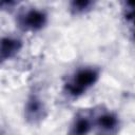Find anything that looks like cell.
<instances>
[{
  "label": "cell",
  "mask_w": 135,
  "mask_h": 135,
  "mask_svg": "<svg viewBox=\"0 0 135 135\" xmlns=\"http://www.w3.org/2000/svg\"><path fill=\"white\" fill-rule=\"evenodd\" d=\"M47 22V15L45 12L37 8H31L18 16V24L25 31H40Z\"/></svg>",
  "instance_id": "obj_3"
},
{
  "label": "cell",
  "mask_w": 135,
  "mask_h": 135,
  "mask_svg": "<svg viewBox=\"0 0 135 135\" xmlns=\"http://www.w3.org/2000/svg\"><path fill=\"white\" fill-rule=\"evenodd\" d=\"M47 116V110L43 100L37 95H31L24 104V119L30 124H39Z\"/></svg>",
  "instance_id": "obj_2"
},
{
  "label": "cell",
  "mask_w": 135,
  "mask_h": 135,
  "mask_svg": "<svg viewBox=\"0 0 135 135\" xmlns=\"http://www.w3.org/2000/svg\"><path fill=\"white\" fill-rule=\"evenodd\" d=\"M133 16H134V9H133V3L128 2L127 6L123 9V17L127 20V22H130L133 24Z\"/></svg>",
  "instance_id": "obj_7"
},
{
  "label": "cell",
  "mask_w": 135,
  "mask_h": 135,
  "mask_svg": "<svg viewBox=\"0 0 135 135\" xmlns=\"http://www.w3.org/2000/svg\"><path fill=\"white\" fill-rule=\"evenodd\" d=\"M99 70L95 68H83L74 73V75L64 84L65 92L73 96L78 97L84 94L92 88L99 79Z\"/></svg>",
  "instance_id": "obj_1"
},
{
  "label": "cell",
  "mask_w": 135,
  "mask_h": 135,
  "mask_svg": "<svg viewBox=\"0 0 135 135\" xmlns=\"http://www.w3.org/2000/svg\"><path fill=\"white\" fill-rule=\"evenodd\" d=\"M15 5H17V2L15 1H0L1 11H11L14 8Z\"/></svg>",
  "instance_id": "obj_8"
},
{
  "label": "cell",
  "mask_w": 135,
  "mask_h": 135,
  "mask_svg": "<svg viewBox=\"0 0 135 135\" xmlns=\"http://www.w3.org/2000/svg\"><path fill=\"white\" fill-rule=\"evenodd\" d=\"M98 135H115L118 132L119 119L113 112H102L96 118Z\"/></svg>",
  "instance_id": "obj_4"
},
{
  "label": "cell",
  "mask_w": 135,
  "mask_h": 135,
  "mask_svg": "<svg viewBox=\"0 0 135 135\" xmlns=\"http://www.w3.org/2000/svg\"><path fill=\"white\" fill-rule=\"evenodd\" d=\"M22 49V41L19 38L5 36L0 38V63L15 57Z\"/></svg>",
  "instance_id": "obj_5"
},
{
  "label": "cell",
  "mask_w": 135,
  "mask_h": 135,
  "mask_svg": "<svg viewBox=\"0 0 135 135\" xmlns=\"http://www.w3.org/2000/svg\"><path fill=\"white\" fill-rule=\"evenodd\" d=\"M94 2L90 0H74L70 3V11L73 15H82L91 11Z\"/></svg>",
  "instance_id": "obj_6"
}]
</instances>
